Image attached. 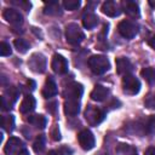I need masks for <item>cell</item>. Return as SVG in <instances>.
Here are the masks:
<instances>
[{"mask_svg":"<svg viewBox=\"0 0 155 155\" xmlns=\"http://www.w3.org/2000/svg\"><path fill=\"white\" fill-rule=\"evenodd\" d=\"M88 67L92 70V73H94L97 75H101V74H104L105 71L109 70L110 63H109V61L105 56L96 54V56H92L88 59Z\"/></svg>","mask_w":155,"mask_h":155,"instance_id":"cell-1","label":"cell"},{"mask_svg":"<svg viewBox=\"0 0 155 155\" xmlns=\"http://www.w3.org/2000/svg\"><path fill=\"white\" fill-rule=\"evenodd\" d=\"M65 38L70 45H79L85 39V34L76 23H69L65 27Z\"/></svg>","mask_w":155,"mask_h":155,"instance_id":"cell-2","label":"cell"},{"mask_svg":"<svg viewBox=\"0 0 155 155\" xmlns=\"http://www.w3.org/2000/svg\"><path fill=\"white\" fill-rule=\"evenodd\" d=\"M104 117H105V113L97 107L88 105L85 110V119H86L87 124L91 126H96V125L101 124L104 120Z\"/></svg>","mask_w":155,"mask_h":155,"instance_id":"cell-3","label":"cell"},{"mask_svg":"<svg viewBox=\"0 0 155 155\" xmlns=\"http://www.w3.org/2000/svg\"><path fill=\"white\" fill-rule=\"evenodd\" d=\"M18 96H19V91H18L17 87H15V86L7 87L5 90L2 97H1V108H2V110H8L15 104Z\"/></svg>","mask_w":155,"mask_h":155,"instance_id":"cell-4","label":"cell"},{"mask_svg":"<svg viewBox=\"0 0 155 155\" xmlns=\"http://www.w3.org/2000/svg\"><path fill=\"white\" fill-rule=\"evenodd\" d=\"M122 90L126 94H137L140 90V81L133 75H125L122 78Z\"/></svg>","mask_w":155,"mask_h":155,"instance_id":"cell-5","label":"cell"},{"mask_svg":"<svg viewBox=\"0 0 155 155\" xmlns=\"http://www.w3.org/2000/svg\"><path fill=\"white\" fill-rule=\"evenodd\" d=\"M119 33L126 39H133L138 34V25L132 21H121L117 25Z\"/></svg>","mask_w":155,"mask_h":155,"instance_id":"cell-6","label":"cell"},{"mask_svg":"<svg viewBox=\"0 0 155 155\" xmlns=\"http://www.w3.org/2000/svg\"><path fill=\"white\" fill-rule=\"evenodd\" d=\"M25 149L23 142L17 137H10V139L6 142L4 147V151L6 155H19Z\"/></svg>","mask_w":155,"mask_h":155,"instance_id":"cell-7","label":"cell"},{"mask_svg":"<svg viewBox=\"0 0 155 155\" xmlns=\"http://www.w3.org/2000/svg\"><path fill=\"white\" fill-rule=\"evenodd\" d=\"M28 65L34 73L41 74L46 70V58L41 53H34L30 56L28 61Z\"/></svg>","mask_w":155,"mask_h":155,"instance_id":"cell-8","label":"cell"},{"mask_svg":"<svg viewBox=\"0 0 155 155\" xmlns=\"http://www.w3.org/2000/svg\"><path fill=\"white\" fill-rule=\"evenodd\" d=\"M78 139L84 150H91L94 147V136L90 130H82L78 134Z\"/></svg>","mask_w":155,"mask_h":155,"instance_id":"cell-9","label":"cell"},{"mask_svg":"<svg viewBox=\"0 0 155 155\" xmlns=\"http://www.w3.org/2000/svg\"><path fill=\"white\" fill-rule=\"evenodd\" d=\"M84 92V87L81 84L78 82H73L70 85H68L63 92V96L65 97V99H79L81 98Z\"/></svg>","mask_w":155,"mask_h":155,"instance_id":"cell-10","label":"cell"},{"mask_svg":"<svg viewBox=\"0 0 155 155\" xmlns=\"http://www.w3.org/2000/svg\"><path fill=\"white\" fill-rule=\"evenodd\" d=\"M51 67H52V70L57 74H65L68 71V62L67 59L62 56V54H58L56 53L52 58V62H51Z\"/></svg>","mask_w":155,"mask_h":155,"instance_id":"cell-11","label":"cell"},{"mask_svg":"<svg viewBox=\"0 0 155 155\" xmlns=\"http://www.w3.org/2000/svg\"><path fill=\"white\" fill-rule=\"evenodd\" d=\"M4 18L12 25H21L23 23V17L19 13V11L15 8H6L2 13Z\"/></svg>","mask_w":155,"mask_h":155,"instance_id":"cell-12","label":"cell"},{"mask_svg":"<svg viewBox=\"0 0 155 155\" xmlns=\"http://www.w3.org/2000/svg\"><path fill=\"white\" fill-rule=\"evenodd\" d=\"M132 63L125 58V57H119L116 59V71L120 75H130V73L132 71Z\"/></svg>","mask_w":155,"mask_h":155,"instance_id":"cell-13","label":"cell"},{"mask_svg":"<svg viewBox=\"0 0 155 155\" xmlns=\"http://www.w3.org/2000/svg\"><path fill=\"white\" fill-rule=\"evenodd\" d=\"M102 12L109 17H116L120 15L121 8H120L119 4L115 1H105L102 5Z\"/></svg>","mask_w":155,"mask_h":155,"instance_id":"cell-14","label":"cell"},{"mask_svg":"<svg viewBox=\"0 0 155 155\" xmlns=\"http://www.w3.org/2000/svg\"><path fill=\"white\" fill-rule=\"evenodd\" d=\"M122 10L131 18H138L139 17V7H138V4L134 1H130V0L122 1Z\"/></svg>","mask_w":155,"mask_h":155,"instance_id":"cell-15","label":"cell"},{"mask_svg":"<svg viewBox=\"0 0 155 155\" xmlns=\"http://www.w3.org/2000/svg\"><path fill=\"white\" fill-rule=\"evenodd\" d=\"M80 111V101L79 99H65L64 102V113L69 116H75Z\"/></svg>","mask_w":155,"mask_h":155,"instance_id":"cell-16","label":"cell"},{"mask_svg":"<svg viewBox=\"0 0 155 155\" xmlns=\"http://www.w3.org/2000/svg\"><path fill=\"white\" fill-rule=\"evenodd\" d=\"M57 92H58V90H57V85H56L54 80H53L52 78H48V79L46 80L44 87H42V91H41L42 96H44L45 98H51V97L56 96Z\"/></svg>","mask_w":155,"mask_h":155,"instance_id":"cell-17","label":"cell"},{"mask_svg":"<svg viewBox=\"0 0 155 155\" xmlns=\"http://www.w3.org/2000/svg\"><path fill=\"white\" fill-rule=\"evenodd\" d=\"M35 105H36L35 98L33 96H30V94H27L23 98V101H22V103L19 105V110H21L22 114H29L35 109Z\"/></svg>","mask_w":155,"mask_h":155,"instance_id":"cell-18","label":"cell"},{"mask_svg":"<svg viewBox=\"0 0 155 155\" xmlns=\"http://www.w3.org/2000/svg\"><path fill=\"white\" fill-rule=\"evenodd\" d=\"M109 96V90L102 85H97L94 86V88L91 92V98L96 102H102L104 101L107 97Z\"/></svg>","mask_w":155,"mask_h":155,"instance_id":"cell-19","label":"cell"},{"mask_svg":"<svg viewBox=\"0 0 155 155\" xmlns=\"http://www.w3.org/2000/svg\"><path fill=\"white\" fill-rule=\"evenodd\" d=\"M82 24L86 29H93L98 24V17L93 12L87 11L82 16Z\"/></svg>","mask_w":155,"mask_h":155,"instance_id":"cell-20","label":"cell"},{"mask_svg":"<svg viewBox=\"0 0 155 155\" xmlns=\"http://www.w3.org/2000/svg\"><path fill=\"white\" fill-rule=\"evenodd\" d=\"M28 122L38 128H45L46 126V117L44 115H39V114H35V115H30L28 117Z\"/></svg>","mask_w":155,"mask_h":155,"instance_id":"cell-21","label":"cell"},{"mask_svg":"<svg viewBox=\"0 0 155 155\" xmlns=\"http://www.w3.org/2000/svg\"><path fill=\"white\" fill-rule=\"evenodd\" d=\"M1 126L5 131L12 132L15 128V119L12 115H5L1 117Z\"/></svg>","mask_w":155,"mask_h":155,"instance_id":"cell-22","label":"cell"},{"mask_svg":"<svg viewBox=\"0 0 155 155\" xmlns=\"http://www.w3.org/2000/svg\"><path fill=\"white\" fill-rule=\"evenodd\" d=\"M44 12L46 15H59L61 13V5L57 1H51L45 5Z\"/></svg>","mask_w":155,"mask_h":155,"instance_id":"cell-23","label":"cell"},{"mask_svg":"<svg viewBox=\"0 0 155 155\" xmlns=\"http://www.w3.org/2000/svg\"><path fill=\"white\" fill-rule=\"evenodd\" d=\"M142 76L145 79V81L150 85H154L155 84V69L149 67V68H144L142 71H140Z\"/></svg>","mask_w":155,"mask_h":155,"instance_id":"cell-24","label":"cell"},{"mask_svg":"<svg viewBox=\"0 0 155 155\" xmlns=\"http://www.w3.org/2000/svg\"><path fill=\"white\" fill-rule=\"evenodd\" d=\"M116 150L121 155H138L136 148L133 145H130V144H120Z\"/></svg>","mask_w":155,"mask_h":155,"instance_id":"cell-25","label":"cell"},{"mask_svg":"<svg viewBox=\"0 0 155 155\" xmlns=\"http://www.w3.org/2000/svg\"><path fill=\"white\" fill-rule=\"evenodd\" d=\"M45 137L44 136H39L36 137V139L33 143V149L35 153H42L45 150Z\"/></svg>","mask_w":155,"mask_h":155,"instance_id":"cell-26","label":"cell"},{"mask_svg":"<svg viewBox=\"0 0 155 155\" xmlns=\"http://www.w3.org/2000/svg\"><path fill=\"white\" fill-rule=\"evenodd\" d=\"M13 45L17 48V51L21 52V53H25L28 51V48H29V44L24 39H16Z\"/></svg>","mask_w":155,"mask_h":155,"instance_id":"cell-27","label":"cell"},{"mask_svg":"<svg viewBox=\"0 0 155 155\" xmlns=\"http://www.w3.org/2000/svg\"><path fill=\"white\" fill-rule=\"evenodd\" d=\"M81 2L79 0H64L63 1V6L65 10H69V11H74V10H78L80 7Z\"/></svg>","mask_w":155,"mask_h":155,"instance_id":"cell-28","label":"cell"},{"mask_svg":"<svg viewBox=\"0 0 155 155\" xmlns=\"http://www.w3.org/2000/svg\"><path fill=\"white\" fill-rule=\"evenodd\" d=\"M11 53H12V50H11L10 44L2 41V42L0 44V54H1L2 57H6V56H10Z\"/></svg>","mask_w":155,"mask_h":155,"instance_id":"cell-29","label":"cell"},{"mask_svg":"<svg viewBox=\"0 0 155 155\" xmlns=\"http://www.w3.org/2000/svg\"><path fill=\"white\" fill-rule=\"evenodd\" d=\"M144 103H145V107L149 108V109H155V93H150L145 97L144 99Z\"/></svg>","mask_w":155,"mask_h":155,"instance_id":"cell-30","label":"cell"},{"mask_svg":"<svg viewBox=\"0 0 155 155\" xmlns=\"http://www.w3.org/2000/svg\"><path fill=\"white\" fill-rule=\"evenodd\" d=\"M51 134H52V138H53L54 140H59V139H61V133H59V130H58V127H57V126H54V127H53V130H52Z\"/></svg>","mask_w":155,"mask_h":155,"instance_id":"cell-31","label":"cell"},{"mask_svg":"<svg viewBox=\"0 0 155 155\" xmlns=\"http://www.w3.org/2000/svg\"><path fill=\"white\" fill-rule=\"evenodd\" d=\"M13 4L23 7L24 10H29V7H30V4L29 2H24V1H13Z\"/></svg>","mask_w":155,"mask_h":155,"instance_id":"cell-32","label":"cell"},{"mask_svg":"<svg viewBox=\"0 0 155 155\" xmlns=\"http://www.w3.org/2000/svg\"><path fill=\"white\" fill-rule=\"evenodd\" d=\"M145 155H155V147H150L145 150Z\"/></svg>","mask_w":155,"mask_h":155,"instance_id":"cell-33","label":"cell"},{"mask_svg":"<svg viewBox=\"0 0 155 155\" xmlns=\"http://www.w3.org/2000/svg\"><path fill=\"white\" fill-rule=\"evenodd\" d=\"M47 155H63V154H62V151H59V150H50V151L47 153Z\"/></svg>","mask_w":155,"mask_h":155,"instance_id":"cell-34","label":"cell"},{"mask_svg":"<svg viewBox=\"0 0 155 155\" xmlns=\"http://www.w3.org/2000/svg\"><path fill=\"white\" fill-rule=\"evenodd\" d=\"M149 45L155 50V35H153V36H151V39L149 40Z\"/></svg>","mask_w":155,"mask_h":155,"instance_id":"cell-35","label":"cell"}]
</instances>
